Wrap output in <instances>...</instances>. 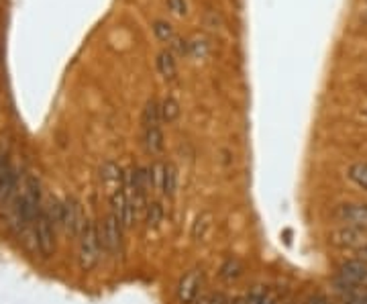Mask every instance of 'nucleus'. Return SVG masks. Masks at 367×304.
<instances>
[{
  "instance_id": "obj_1",
  "label": "nucleus",
  "mask_w": 367,
  "mask_h": 304,
  "mask_svg": "<svg viewBox=\"0 0 367 304\" xmlns=\"http://www.w3.org/2000/svg\"><path fill=\"white\" fill-rule=\"evenodd\" d=\"M43 209V194L41 182L35 174H25L19 186V221L20 229H31L35 225V219Z\"/></svg>"
},
{
  "instance_id": "obj_2",
  "label": "nucleus",
  "mask_w": 367,
  "mask_h": 304,
  "mask_svg": "<svg viewBox=\"0 0 367 304\" xmlns=\"http://www.w3.org/2000/svg\"><path fill=\"white\" fill-rule=\"evenodd\" d=\"M102 255V241L100 229L94 221H88L82 235L77 237V264L82 272H92L100 264Z\"/></svg>"
},
{
  "instance_id": "obj_3",
  "label": "nucleus",
  "mask_w": 367,
  "mask_h": 304,
  "mask_svg": "<svg viewBox=\"0 0 367 304\" xmlns=\"http://www.w3.org/2000/svg\"><path fill=\"white\" fill-rule=\"evenodd\" d=\"M88 219L84 214L82 205L77 202L74 196H66L61 200V229L66 231V235L70 239H76L82 235V231L86 227Z\"/></svg>"
},
{
  "instance_id": "obj_4",
  "label": "nucleus",
  "mask_w": 367,
  "mask_h": 304,
  "mask_svg": "<svg viewBox=\"0 0 367 304\" xmlns=\"http://www.w3.org/2000/svg\"><path fill=\"white\" fill-rule=\"evenodd\" d=\"M329 243L337 249H355V251H359L363 245H367V229L343 223L341 227L330 231Z\"/></svg>"
},
{
  "instance_id": "obj_5",
  "label": "nucleus",
  "mask_w": 367,
  "mask_h": 304,
  "mask_svg": "<svg viewBox=\"0 0 367 304\" xmlns=\"http://www.w3.org/2000/svg\"><path fill=\"white\" fill-rule=\"evenodd\" d=\"M33 235H35V248L43 257H51L56 253V225L51 223L49 214L45 209H41L39 217L33 225Z\"/></svg>"
},
{
  "instance_id": "obj_6",
  "label": "nucleus",
  "mask_w": 367,
  "mask_h": 304,
  "mask_svg": "<svg viewBox=\"0 0 367 304\" xmlns=\"http://www.w3.org/2000/svg\"><path fill=\"white\" fill-rule=\"evenodd\" d=\"M123 231H125V227L120 225V221L113 212H108L104 217L102 229H100V241H102V249L111 257H118L123 251Z\"/></svg>"
},
{
  "instance_id": "obj_7",
  "label": "nucleus",
  "mask_w": 367,
  "mask_h": 304,
  "mask_svg": "<svg viewBox=\"0 0 367 304\" xmlns=\"http://www.w3.org/2000/svg\"><path fill=\"white\" fill-rule=\"evenodd\" d=\"M339 284L349 290H357V288H367V262L355 257L347 260L339 266Z\"/></svg>"
},
{
  "instance_id": "obj_8",
  "label": "nucleus",
  "mask_w": 367,
  "mask_h": 304,
  "mask_svg": "<svg viewBox=\"0 0 367 304\" xmlns=\"http://www.w3.org/2000/svg\"><path fill=\"white\" fill-rule=\"evenodd\" d=\"M202 269H190L186 272L180 282H178V288H175V298L180 304H194L196 298L200 296V288H202Z\"/></svg>"
},
{
  "instance_id": "obj_9",
  "label": "nucleus",
  "mask_w": 367,
  "mask_h": 304,
  "mask_svg": "<svg viewBox=\"0 0 367 304\" xmlns=\"http://www.w3.org/2000/svg\"><path fill=\"white\" fill-rule=\"evenodd\" d=\"M335 217L341 223L367 229V205H341L335 212Z\"/></svg>"
},
{
  "instance_id": "obj_10",
  "label": "nucleus",
  "mask_w": 367,
  "mask_h": 304,
  "mask_svg": "<svg viewBox=\"0 0 367 304\" xmlns=\"http://www.w3.org/2000/svg\"><path fill=\"white\" fill-rule=\"evenodd\" d=\"M100 180H102V184L108 188V192L113 194V192L123 188L125 174L120 171V168L116 166L115 162H104L102 168H100Z\"/></svg>"
},
{
  "instance_id": "obj_11",
  "label": "nucleus",
  "mask_w": 367,
  "mask_h": 304,
  "mask_svg": "<svg viewBox=\"0 0 367 304\" xmlns=\"http://www.w3.org/2000/svg\"><path fill=\"white\" fill-rule=\"evenodd\" d=\"M143 145L147 153L151 155H159L163 152V133L159 127H149V129H143Z\"/></svg>"
},
{
  "instance_id": "obj_12",
  "label": "nucleus",
  "mask_w": 367,
  "mask_h": 304,
  "mask_svg": "<svg viewBox=\"0 0 367 304\" xmlns=\"http://www.w3.org/2000/svg\"><path fill=\"white\" fill-rule=\"evenodd\" d=\"M143 129H149V127H159L161 123V102H157L155 98H151L145 109H143Z\"/></svg>"
},
{
  "instance_id": "obj_13",
  "label": "nucleus",
  "mask_w": 367,
  "mask_h": 304,
  "mask_svg": "<svg viewBox=\"0 0 367 304\" xmlns=\"http://www.w3.org/2000/svg\"><path fill=\"white\" fill-rule=\"evenodd\" d=\"M143 217H145V225H147V229L159 227V225L163 223V207H161V202H159V200L147 202Z\"/></svg>"
},
{
  "instance_id": "obj_14",
  "label": "nucleus",
  "mask_w": 367,
  "mask_h": 304,
  "mask_svg": "<svg viewBox=\"0 0 367 304\" xmlns=\"http://www.w3.org/2000/svg\"><path fill=\"white\" fill-rule=\"evenodd\" d=\"M157 70L166 80H174L178 70H175V59L172 56V51H161L157 56Z\"/></svg>"
},
{
  "instance_id": "obj_15",
  "label": "nucleus",
  "mask_w": 367,
  "mask_h": 304,
  "mask_svg": "<svg viewBox=\"0 0 367 304\" xmlns=\"http://www.w3.org/2000/svg\"><path fill=\"white\" fill-rule=\"evenodd\" d=\"M175 192H178V168H175L174 164H168V166H166V178H163V190H161V196L174 198Z\"/></svg>"
},
{
  "instance_id": "obj_16",
  "label": "nucleus",
  "mask_w": 367,
  "mask_h": 304,
  "mask_svg": "<svg viewBox=\"0 0 367 304\" xmlns=\"http://www.w3.org/2000/svg\"><path fill=\"white\" fill-rule=\"evenodd\" d=\"M347 176L353 184H357L361 190L367 192V162H357V164H353V166L349 168Z\"/></svg>"
},
{
  "instance_id": "obj_17",
  "label": "nucleus",
  "mask_w": 367,
  "mask_h": 304,
  "mask_svg": "<svg viewBox=\"0 0 367 304\" xmlns=\"http://www.w3.org/2000/svg\"><path fill=\"white\" fill-rule=\"evenodd\" d=\"M166 162H155L154 166L149 168L151 171V184H154L155 194H161L163 190V178H166Z\"/></svg>"
},
{
  "instance_id": "obj_18",
  "label": "nucleus",
  "mask_w": 367,
  "mask_h": 304,
  "mask_svg": "<svg viewBox=\"0 0 367 304\" xmlns=\"http://www.w3.org/2000/svg\"><path fill=\"white\" fill-rule=\"evenodd\" d=\"M178 116H180V104L174 98H166L161 102V123H174Z\"/></svg>"
},
{
  "instance_id": "obj_19",
  "label": "nucleus",
  "mask_w": 367,
  "mask_h": 304,
  "mask_svg": "<svg viewBox=\"0 0 367 304\" xmlns=\"http://www.w3.org/2000/svg\"><path fill=\"white\" fill-rule=\"evenodd\" d=\"M241 272H243V266H241V262L239 260H227L223 267H220V278L223 280H235V278H239L241 276Z\"/></svg>"
},
{
  "instance_id": "obj_20",
  "label": "nucleus",
  "mask_w": 367,
  "mask_h": 304,
  "mask_svg": "<svg viewBox=\"0 0 367 304\" xmlns=\"http://www.w3.org/2000/svg\"><path fill=\"white\" fill-rule=\"evenodd\" d=\"M211 227V212H202L198 219H196V225L192 229L194 239H202L204 237V231Z\"/></svg>"
},
{
  "instance_id": "obj_21",
  "label": "nucleus",
  "mask_w": 367,
  "mask_h": 304,
  "mask_svg": "<svg viewBox=\"0 0 367 304\" xmlns=\"http://www.w3.org/2000/svg\"><path fill=\"white\" fill-rule=\"evenodd\" d=\"M154 31L159 41H172V39H174V29H172V25L166 23V20H155Z\"/></svg>"
},
{
  "instance_id": "obj_22",
  "label": "nucleus",
  "mask_w": 367,
  "mask_h": 304,
  "mask_svg": "<svg viewBox=\"0 0 367 304\" xmlns=\"http://www.w3.org/2000/svg\"><path fill=\"white\" fill-rule=\"evenodd\" d=\"M200 304H231V303H229V298H227L223 292H216V294H211V296L202 298Z\"/></svg>"
},
{
  "instance_id": "obj_23",
  "label": "nucleus",
  "mask_w": 367,
  "mask_h": 304,
  "mask_svg": "<svg viewBox=\"0 0 367 304\" xmlns=\"http://www.w3.org/2000/svg\"><path fill=\"white\" fill-rule=\"evenodd\" d=\"M168 6L174 11L175 15H186V2L184 0H168Z\"/></svg>"
},
{
  "instance_id": "obj_24",
  "label": "nucleus",
  "mask_w": 367,
  "mask_h": 304,
  "mask_svg": "<svg viewBox=\"0 0 367 304\" xmlns=\"http://www.w3.org/2000/svg\"><path fill=\"white\" fill-rule=\"evenodd\" d=\"M8 166H11V164H8V162H6V159H4V157L0 155V182H2L4 174H6V170H8Z\"/></svg>"
},
{
  "instance_id": "obj_25",
  "label": "nucleus",
  "mask_w": 367,
  "mask_h": 304,
  "mask_svg": "<svg viewBox=\"0 0 367 304\" xmlns=\"http://www.w3.org/2000/svg\"><path fill=\"white\" fill-rule=\"evenodd\" d=\"M257 304H275V300H273L271 296H268V294H263V296L259 298V303Z\"/></svg>"
},
{
  "instance_id": "obj_26",
  "label": "nucleus",
  "mask_w": 367,
  "mask_h": 304,
  "mask_svg": "<svg viewBox=\"0 0 367 304\" xmlns=\"http://www.w3.org/2000/svg\"><path fill=\"white\" fill-rule=\"evenodd\" d=\"M357 255H359V260H363V262H367V245H363V248L357 251Z\"/></svg>"
},
{
  "instance_id": "obj_27",
  "label": "nucleus",
  "mask_w": 367,
  "mask_h": 304,
  "mask_svg": "<svg viewBox=\"0 0 367 304\" xmlns=\"http://www.w3.org/2000/svg\"><path fill=\"white\" fill-rule=\"evenodd\" d=\"M357 304H367V296H363V298H359V300H357Z\"/></svg>"
}]
</instances>
